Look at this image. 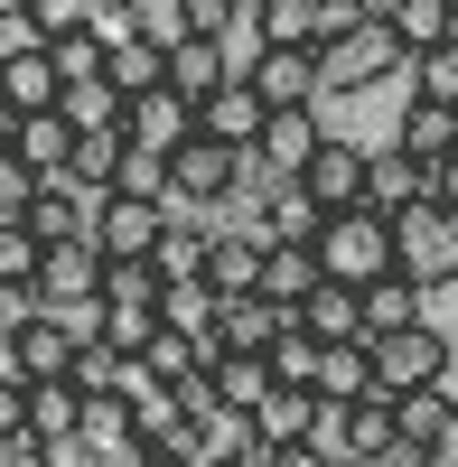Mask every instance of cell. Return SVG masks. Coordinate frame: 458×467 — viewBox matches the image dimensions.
Instances as JSON below:
<instances>
[{
  "mask_svg": "<svg viewBox=\"0 0 458 467\" xmlns=\"http://www.w3.org/2000/svg\"><path fill=\"white\" fill-rule=\"evenodd\" d=\"M411 57H402V37L384 19H356L347 37H328L318 47V103H347V94H374V85H393Z\"/></svg>",
  "mask_w": 458,
  "mask_h": 467,
  "instance_id": "cell-1",
  "label": "cell"
},
{
  "mask_svg": "<svg viewBox=\"0 0 458 467\" xmlns=\"http://www.w3.org/2000/svg\"><path fill=\"white\" fill-rule=\"evenodd\" d=\"M318 271H328V281H347V290H374V281L393 271V215H374V206L328 215V224H318Z\"/></svg>",
  "mask_w": 458,
  "mask_h": 467,
  "instance_id": "cell-2",
  "label": "cell"
},
{
  "mask_svg": "<svg viewBox=\"0 0 458 467\" xmlns=\"http://www.w3.org/2000/svg\"><path fill=\"white\" fill-rule=\"evenodd\" d=\"M309 449L328 458V467H374L393 449V402H318V420H309Z\"/></svg>",
  "mask_w": 458,
  "mask_h": 467,
  "instance_id": "cell-3",
  "label": "cell"
},
{
  "mask_svg": "<svg viewBox=\"0 0 458 467\" xmlns=\"http://www.w3.org/2000/svg\"><path fill=\"white\" fill-rule=\"evenodd\" d=\"M393 271L422 290H458V215L449 206H411L393 215Z\"/></svg>",
  "mask_w": 458,
  "mask_h": 467,
  "instance_id": "cell-4",
  "label": "cell"
},
{
  "mask_svg": "<svg viewBox=\"0 0 458 467\" xmlns=\"http://www.w3.org/2000/svg\"><path fill=\"white\" fill-rule=\"evenodd\" d=\"M449 365H458V346H449L440 327H402V337L374 346V402L431 393V383H449Z\"/></svg>",
  "mask_w": 458,
  "mask_h": 467,
  "instance_id": "cell-5",
  "label": "cell"
},
{
  "mask_svg": "<svg viewBox=\"0 0 458 467\" xmlns=\"http://www.w3.org/2000/svg\"><path fill=\"white\" fill-rule=\"evenodd\" d=\"M103 197H112V187H85V178H37V187H28V206H19V224L37 234V253H47V244H94Z\"/></svg>",
  "mask_w": 458,
  "mask_h": 467,
  "instance_id": "cell-6",
  "label": "cell"
},
{
  "mask_svg": "<svg viewBox=\"0 0 458 467\" xmlns=\"http://www.w3.org/2000/svg\"><path fill=\"white\" fill-rule=\"evenodd\" d=\"M365 187H374V140H347V131H328V140H318V160L299 169V197H309L318 215L365 206Z\"/></svg>",
  "mask_w": 458,
  "mask_h": 467,
  "instance_id": "cell-7",
  "label": "cell"
},
{
  "mask_svg": "<svg viewBox=\"0 0 458 467\" xmlns=\"http://www.w3.org/2000/svg\"><path fill=\"white\" fill-rule=\"evenodd\" d=\"M37 308H47V318L103 308V253L94 244H47V253H37Z\"/></svg>",
  "mask_w": 458,
  "mask_h": 467,
  "instance_id": "cell-8",
  "label": "cell"
},
{
  "mask_svg": "<svg viewBox=\"0 0 458 467\" xmlns=\"http://www.w3.org/2000/svg\"><path fill=\"white\" fill-rule=\"evenodd\" d=\"M169 215H178V197H169V206L103 197V215H94V253H103V262H160V234H169Z\"/></svg>",
  "mask_w": 458,
  "mask_h": 467,
  "instance_id": "cell-9",
  "label": "cell"
},
{
  "mask_svg": "<svg viewBox=\"0 0 458 467\" xmlns=\"http://www.w3.org/2000/svg\"><path fill=\"white\" fill-rule=\"evenodd\" d=\"M318 140H328L318 112H272V122H262V140H253V169L272 178V187H299V169L318 160Z\"/></svg>",
  "mask_w": 458,
  "mask_h": 467,
  "instance_id": "cell-10",
  "label": "cell"
},
{
  "mask_svg": "<svg viewBox=\"0 0 458 467\" xmlns=\"http://www.w3.org/2000/svg\"><path fill=\"white\" fill-rule=\"evenodd\" d=\"M122 140H131V150H150V160H169V150H187V140H197V112H187V103L160 85V94L122 103Z\"/></svg>",
  "mask_w": 458,
  "mask_h": 467,
  "instance_id": "cell-11",
  "label": "cell"
},
{
  "mask_svg": "<svg viewBox=\"0 0 458 467\" xmlns=\"http://www.w3.org/2000/svg\"><path fill=\"white\" fill-rule=\"evenodd\" d=\"M253 94L272 112H318V47H272L253 66Z\"/></svg>",
  "mask_w": 458,
  "mask_h": 467,
  "instance_id": "cell-12",
  "label": "cell"
},
{
  "mask_svg": "<svg viewBox=\"0 0 458 467\" xmlns=\"http://www.w3.org/2000/svg\"><path fill=\"white\" fill-rule=\"evenodd\" d=\"M75 346H85V337H75L66 318H47V308H37V318L10 337V356H19V383H66V374H75Z\"/></svg>",
  "mask_w": 458,
  "mask_h": 467,
  "instance_id": "cell-13",
  "label": "cell"
},
{
  "mask_svg": "<svg viewBox=\"0 0 458 467\" xmlns=\"http://www.w3.org/2000/svg\"><path fill=\"white\" fill-rule=\"evenodd\" d=\"M299 318H290V308H272V299H224V318H215V346H224V356H272V346L290 337Z\"/></svg>",
  "mask_w": 458,
  "mask_h": 467,
  "instance_id": "cell-14",
  "label": "cell"
},
{
  "mask_svg": "<svg viewBox=\"0 0 458 467\" xmlns=\"http://www.w3.org/2000/svg\"><path fill=\"white\" fill-rule=\"evenodd\" d=\"M356 299H365V346H384V337H402V327H431V290L402 281V271H384V281L356 290Z\"/></svg>",
  "mask_w": 458,
  "mask_h": 467,
  "instance_id": "cell-15",
  "label": "cell"
},
{
  "mask_svg": "<svg viewBox=\"0 0 458 467\" xmlns=\"http://www.w3.org/2000/svg\"><path fill=\"white\" fill-rule=\"evenodd\" d=\"M10 150L28 178H75V122L66 112H28V122H10Z\"/></svg>",
  "mask_w": 458,
  "mask_h": 467,
  "instance_id": "cell-16",
  "label": "cell"
},
{
  "mask_svg": "<svg viewBox=\"0 0 458 467\" xmlns=\"http://www.w3.org/2000/svg\"><path fill=\"white\" fill-rule=\"evenodd\" d=\"M206 383H215V402L244 411V420L281 393V383H272V356H224V346H206Z\"/></svg>",
  "mask_w": 458,
  "mask_h": 467,
  "instance_id": "cell-17",
  "label": "cell"
},
{
  "mask_svg": "<svg viewBox=\"0 0 458 467\" xmlns=\"http://www.w3.org/2000/svg\"><path fill=\"white\" fill-rule=\"evenodd\" d=\"M393 150H402V160H422V169H440L449 150H458V112H449V103H411V94H402V112H393Z\"/></svg>",
  "mask_w": 458,
  "mask_h": 467,
  "instance_id": "cell-18",
  "label": "cell"
},
{
  "mask_svg": "<svg viewBox=\"0 0 458 467\" xmlns=\"http://www.w3.org/2000/svg\"><path fill=\"white\" fill-rule=\"evenodd\" d=\"M365 206H374V215H411V206H431V169L402 160L393 140H374V187H365Z\"/></svg>",
  "mask_w": 458,
  "mask_h": 467,
  "instance_id": "cell-19",
  "label": "cell"
},
{
  "mask_svg": "<svg viewBox=\"0 0 458 467\" xmlns=\"http://www.w3.org/2000/svg\"><path fill=\"white\" fill-rule=\"evenodd\" d=\"M262 122H272V103H262L253 85H224V94H215V103L197 112V131H206V140H224V150H244V160H253Z\"/></svg>",
  "mask_w": 458,
  "mask_h": 467,
  "instance_id": "cell-20",
  "label": "cell"
},
{
  "mask_svg": "<svg viewBox=\"0 0 458 467\" xmlns=\"http://www.w3.org/2000/svg\"><path fill=\"white\" fill-rule=\"evenodd\" d=\"M206 290L215 299H253L262 290V244L244 224H215V253H206Z\"/></svg>",
  "mask_w": 458,
  "mask_h": 467,
  "instance_id": "cell-21",
  "label": "cell"
},
{
  "mask_svg": "<svg viewBox=\"0 0 458 467\" xmlns=\"http://www.w3.org/2000/svg\"><path fill=\"white\" fill-rule=\"evenodd\" d=\"M224 85H234V75H224V57L206 47V37H178V47H169V94H178L187 112H206Z\"/></svg>",
  "mask_w": 458,
  "mask_h": 467,
  "instance_id": "cell-22",
  "label": "cell"
},
{
  "mask_svg": "<svg viewBox=\"0 0 458 467\" xmlns=\"http://www.w3.org/2000/svg\"><path fill=\"white\" fill-rule=\"evenodd\" d=\"M309 420H318V393H290V383H281V393L253 411V449H262V458H281V449H309Z\"/></svg>",
  "mask_w": 458,
  "mask_h": 467,
  "instance_id": "cell-23",
  "label": "cell"
},
{
  "mask_svg": "<svg viewBox=\"0 0 458 467\" xmlns=\"http://www.w3.org/2000/svg\"><path fill=\"white\" fill-rule=\"evenodd\" d=\"M299 337H318V346H356V337H365V299H356L347 281H318L309 308H299Z\"/></svg>",
  "mask_w": 458,
  "mask_h": 467,
  "instance_id": "cell-24",
  "label": "cell"
},
{
  "mask_svg": "<svg viewBox=\"0 0 458 467\" xmlns=\"http://www.w3.org/2000/svg\"><path fill=\"white\" fill-rule=\"evenodd\" d=\"M75 431H85V393L75 383H28V440L37 449H75Z\"/></svg>",
  "mask_w": 458,
  "mask_h": 467,
  "instance_id": "cell-25",
  "label": "cell"
},
{
  "mask_svg": "<svg viewBox=\"0 0 458 467\" xmlns=\"http://www.w3.org/2000/svg\"><path fill=\"white\" fill-rule=\"evenodd\" d=\"M449 431H458V393H449V383H431V393H402V402H393V440L440 449Z\"/></svg>",
  "mask_w": 458,
  "mask_h": 467,
  "instance_id": "cell-26",
  "label": "cell"
},
{
  "mask_svg": "<svg viewBox=\"0 0 458 467\" xmlns=\"http://www.w3.org/2000/svg\"><path fill=\"white\" fill-rule=\"evenodd\" d=\"M103 85L122 94V103L160 94V85H169V47H160V37H131V47H112V57H103Z\"/></svg>",
  "mask_w": 458,
  "mask_h": 467,
  "instance_id": "cell-27",
  "label": "cell"
},
{
  "mask_svg": "<svg viewBox=\"0 0 458 467\" xmlns=\"http://www.w3.org/2000/svg\"><path fill=\"white\" fill-rule=\"evenodd\" d=\"M318 281H328V271H318V253H309V244L262 253V299H272V308H290V318L309 308V290H318Z\"/></svg>",
  "mask_w": 458,
  "mask_h": 467,
  "instance_id": "cell-28",
  "label": "cell"
},
{
  "mask_svg": "<svg viewBox=\"0 0 458 467\" xmlns=\"http://www.w3.org/2000/svg\"><path fill=\"white\" fill-rule=\"evenodd\" d=\"M374 393V346H318V402H365Z\"/></svg>",
  "mask_w": 458,
  "mask_h": 467,
  "instance_id": "cell-29",
  "label": "cell"
},
{
  "mask_svg": "<svg viewBox=\"0 0 458 467\" xmlns=\"http://www.w3.org/2000/svg\"><path fill=\"white\" fill-rule=\"evenodd\" d=\"M112 449H141L131 402H122V393H94V402H85V431H75V458H112Z\"/></svg>",
  "mask_w": 458,
  "mask_h": 467,
  "instance_id": "cell-30",
  "label": "cell"
},
{
  "mask_svg": "<svg viewBox=\"0 0 458 467\" xmlns=\"http://www.w3.org/2000/svg\"><path fill=\"white\" fill-rule=\"evenodd\" d=\"M449 0H393V10H384V28L402 37V57H431V47H449Z\"/></svg>",
  "mask_w": 458,
  "mask_h": 467,
  "instance_id": "cell-31",
  "label": "cell"
},
{
  "mask_svg": "<svg viewBox=\"0 0 458 467\" xmlns=\"http://www.w3.org/2000/svg\"><path fill=\"white\" fill-rule=\"evenodd\" d=\"M402 94H411V103H449V112H458V47L411 57V66H402Z\"/></svg>",
  "mask_w": 458,
  "mask_h": 467,
  "instance_id": "cell-32",
  "label": "cell"
},
{
  "mask_svg": "<svg viewBox=\"0 0 458 467\" xmlns=\"http://www.w3.org/2000/svg\"><path fill=\"white\" fill-rule=\"evenodd\" d=\"M160 308H103V318H94V337L112 346V356H150V346H160Z\"/></svg>",
  "mask_w": 458,
  "mask_h": 467,
  "instance_id": "cell-33",
  "label": "cell"
},
{
  "mask_svg": "<svg viewBox=\"0 0 458 467\" xmlns=\"http://www.w3.org/2000/svg\"><path fill=\"white\" fill-rule=\"evenodd\" d=\"M160 262H103V308H160Z\"/></svg>",
  "mask_w": 458,
  "mask_h": 467,
  "instance_id": "cell-34",
  "label": "cell"
},
{
  "mask_svg": "<svg viewBox=\"0 0 458 467\" xmlns=\"http://www.w3.org/2000/svg\"><path fill=\"white\" fill-rule=\"evenodd\" d=\"M215 57H224V75H234V85H253V66L272 57V37H262V10H234V28L215 37Z\"/></svg>",
  "mask_w": 458,
  "mask_h": 467,
  "instance_id": "cell-35",
  "label": "cell"
},
{
  "mask_svg": "<svg viewBox=\"0 0 458 467\" xmlns=\"http://www.w3.org/2000/svg\"><path fill=\"white\" fill-rule=\"evenodd\" d=\"M0 290H37V234L19 215H0Z\"/></svg>",
  "mask_w": 458,
  "mask_h": 467,
  "instance_id": "cell-36",
  "label": "cell"
},
{
  "mask_svg": "<svg viewBox=\"0 0 458 467\" xmlns=\"http://www.w3.org/2000/svg\"><path fill=\"white\" fill-rule=\"evenodd\" d=\"M272 383H290V393H318V337L290 327V337L272 346Z\"/></svg>",
  "mask_w": 458,
  "mask_h": 467,
  "instance_id": "cell-37",
  "label": "cell"
},
{
  "mask_svg": "<svg viewBox=\"0 0 458 467\" xmlns=\"http://www.w3.org/2000/svg\"><path fill=\"white\" fill-rule=\"evenodd\" d=\"M85 37L112 57V47H131V37H150V19H141V0H94V28Z\"/></svg>",
  "mask_w": 458,
  "mask_h": 467,
  "instance_id": "cell-38",
  "label": "cell"
},
{
  "mask_svg": "<svg viewBox=\"0 0 458 467\" xmlns=\"http://www.w3.org/2000/svg\"><path fill=\"white\" fill-rule=\"evenodd\" d=\"M28 28L47 37V47H57V37H85L94 28V0H28Z\"/></svg>",
  "mask_w": 458,
  "mask_h": 467,
  "instance_id": "cell-39",
  "label": "cell"
},
{
  "mask_svg": "<svg viewBox=\"0 0 458 467\" xmlns=\"http://www.w3.org/2000/svg\"><path fill=\"white\" fill-rule=\"evenodd\" d=\"M57 112H66L75 131H112V122H122V94H112V85H75Z\"/></svg>",
  "mask_w": 458,
  "mask_h": 467,
  "instance_id": "cell-40",
  "label": "cell"
},
{
  "mask_svg": "<svg viewBox=\"0 0 458 467\" xmlns=\"http://www.w3.org/2000/svg\"><path fill=\"white\" fill-rule=\"evenodd\" d=\"M47 57H57V75H66V94H75V85H103V47H94V37H57Z\"/></svg>",
  "mask_w": 458,
  "mask_h": 467,
  "instance_id": "cell-41",
  "label": "cell"
},
{
  "mask_svg": "<svg viewBox=\"0 0 458 467\" xmlns=\"http://www.w3.org/2000/svg\"><path fill=\"white\" fill-rule=\"evenodd\" d=\"M224 28H234V0H178V37H206L215 47Z\"/></svg>",
  "mask_w": 458,
  "mask_h": 467,
  "instance_id": "cell-42",
  "label": "cell"
},
{
  "mask_svg": "<svg viewBox=\"0 0 458 467\" xmlns=\"http://www.w3.org/2000/svg\"><path fill=\"white\" fill-rule=\"evenodd\" d=\"M28 187H37V178L19 169V150H10V131H0V215H19V206H28Z\"/></svg>",
  "mask_w": 458,
  "mask_h": 467,
  "instance_id": "cell-43",
  "label": "cell"
},
{
  "mask_svg": "<svg viewBox=\"0 0 458 467\" xmlns=\"http://www.w3.org/2000/svg\"><path fill=\"white\" fill-rule=\"evenodd\" d=\"M0 467H57V449H37L28 431H10V440H0Z\"/></svg>",
  "mask_w": 458,
  "mask_h": 467,
  "instance_id": "cell-44",
  "label": "cell"
},
{
  "mask_svg": "<svg viewBox=\"0 0 458 467\" xmlns=\"http://www.w3.org/2000/svg\"><path fill=\"white\" fill-rule=\"evenodd\" d=\"M28 431V383H0V440Z\"/></svg>",
  "mask_w": 458,
  "mask_h": 467,
  "instance_id": "cell-45",
  "label": "cell"
},
{
  "mask_svg": "<svg viewBox=\"0 0 458 467\" xmlns=\"http://www.w3.org/2000/svg\"><path fill=\"white\" fill-rule=\"evenodd\" d=\"M431 206H449V215H458V150H449V160L431 169Z\"/></svg>",
  "mask_w": 458,
  "mask_h": 467,
  "instance_id": "cell-46",
  "label": "cell"
},
{
  "mask_svg": "<svg viewBox=\"0 0 458 467\" xmlns=\"http://www.w3.org/2000/svg\"><path fill=\"white\" fill-rule=\"evenodd\" d=\"M374 467H431V449H411V440H393V449L374 458Z\"/></svg>",
  "mask_w": 458,
  "mask_h": 467,
  "instance_id": "cell-47",
  "label": "cell"
},
{
  "mask_svg": "<svg viewBox=\"0 0 458 467\" xmlns=\"http://www.w3.org/2000/svg\"><path fill=\"white\" fill-rule=\"evenodd\" d=\"M337 10H347V19H384L393 0H337Z\"/></svg>",
  "mask_w": 458,
  "mask_h": 467,
  "instance_id": "cell-48",
  "label": "cell"
},
{
  "mask_svg": "<svg viewBox=\"0 0 458 467\" xmlns=\"http://www.w3.org/2000/svg\"><path fill=\"white\" fill-rule=\"evenodd\" d=\"M272 467H328V458H318V449H281Z\"/></svg>",
  "mask_w": 458,
  "mask_h": 467,
  "instance_id": "cell-49",
  "label": "cell"
},
{
  "mask_svg": "<svg viewBox=\"0 0 458 467\" xmlns=\"http://www.w3.org/2000/svg\"><path fill=\"white\" fill-rule=\"evenodd\" d=\"M141 467H187V458H169V449H150V458H141Z\"/></svg>",
  "mask_w": 458,
  "mask_h": 467,
  "instance_id": "cell-50",
  "label": "cell"
},
{
  "mask_svg": "<svg viewBox=\"0 0 458 467\" xmlns=\"http://www.w3.org/2000/svg\"><path fill=\"white\" fill-rule=\"evenodd\" d=\"M0 19H28V0H0Z\"/></svg>",
  "mask_w": 458,
  "mask_h": 467,
  "instance_id": "cell-51",
  "label": "cell"
},
{
  "mask_svg": "<svg viewBox=\"0 0 458 467\" xmlns=\"http://www.w3.org/2000/svg\"><path fill=\"white\" fill-rule=\"evenodd\" d=\"M234 10H272V0H234Z\"/></svg>",
  "mask_w": 458,
  "mask_h": 467,
  "instance_id": "cell-52",
  "label": "cell"
},
{
  "mask_svg": "<svg viewBox=\"0 0 458 467\" xmlns=\"http://www.w3.org/2000/svg\"><path fill=\"white\" fill-rule=\"evenodd\" d=\"M0 131H10V103H0Z\"/></svg>",
  "mask_w": 458,
  "mask_h": 467,
  "instance_id": "cell-53",
  "label": "cell"
},
{
  "mask_svg": "<svg viewBox=\"0 0 458 467\" xmlns=\"http://www.w3.org/2000/svg\"><path fill=\"white\" fill-rule=\"evenodd\" d=\"M449 393H458V365H449Z\"/></svg>",
  "mask_w": 458,
  "mask_h": 467,
  "instance_id": "cell-54",
  "label": "cell"
},
{
  "mask_svg": "<svg viewBox=\"0 0 458 467\" xmlns=\"http://www.w3.org/2000/svg\"><path fill=\"white\" fill-rule=\"evenodd\" d=\"M449 10H458V0H449Z\"/></svg>",
  "mask_w": 458,
  "mask_h": 467,
  "instance_id": "cell-55",
  "label": "cell"
}]
</instances>
